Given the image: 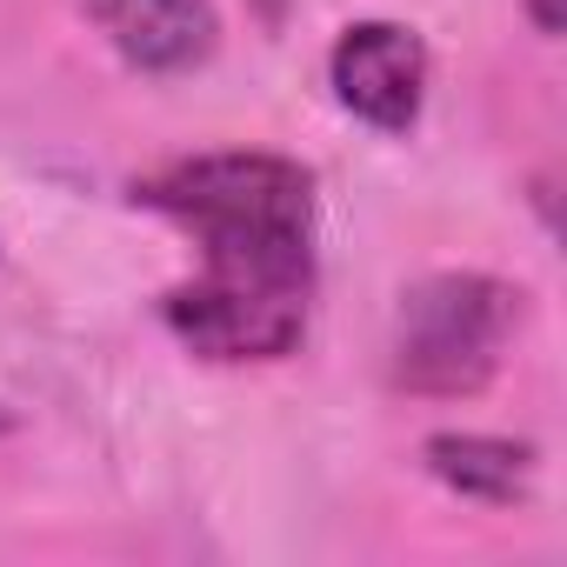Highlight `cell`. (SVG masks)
Listing matches in <instances>:
<instances>
[{
  "instance_id": "7",
  "label": "cell",
  "mask_w": 567,
  "mask_h": 567,
  "mask_svg": "<svg viewBox=\"0 0 567 567\" xmlns=\"http://www.w3.org/2000/svg\"><path fill=\"white\" fill-rule=\"evenodd\" d=\"M527 21H534V34H560V0H527Z\"/></svg>"
},
{
  "instance_id": "1",
  "label": "cell",
  "mask_w": 567,
  "mask_h": 567,
  "mask_svg": "<svg viewBox=\"0 0 567 567\" xmlns=\"http://www.w3.org/2000/svg\"><path fill=\"white\" fill-rule=\"evenodd\" d=\"M200 260H254L315 274V174L280 154H194L134 187Z\"/></svg>"
},
{
  "instance_id": "6",
  "label": "cell",
  "mask_w": 567,
  "mask_h": 567,
  "mask_svg": "<svg viewBox=\"0 0 567 567\" xmlns=\"http://www.w3.org/2000/svg\"><path fill=\"white\" fill-rule=\"evenodd\" d=\"M427 474L481 507H514L534 481V447L527 441H501V434H434L421 447Z\"/></svg>"
},
{
  "instance_id": "2",
  "label": "cell",
  "mask_w": 567,
  "mask_h": 567,
  "mask_svg": "<svg viewBox=\"0 0 567 567\" xmlns=\"http://www.w3.org/2000/svg\"><path fill=\"white\" fill-rule=\"evenodd\" d=\"M514 328H520V288L494 274H427L394 308L388 374L401 394L421 401L481 394L501 374Z\"/></svg>"
},
{
  "instance_id": "3",
  "label": "cell",
  "mask_w": 567,
  "mask_h": 567,
  "mask_svg": "<svg viewBox=\"0 0 567 567\" xmlns=\"http://www.w3.org/2000/svg\"><path fill=\"white\" fill-rule=\"evenodd\" d=\"M308 301H315V274L200 260L181 288H167L161 321L187 354L247 368V361H288L308 341Z\"/></svg>"
},
{
  "instance_id": "4",
  "label": "cell",
  "mask_w": 567,
  "mask_h": 567,
  "mask_svg": "<svg viewBox=\"0 0 567 567\" xmlns=\"http://www.w3.org/2000/svg\"><path fill=\"white\" fill-rule=\"evenodd\" d=\"M328 87L361 127L401 141L427 107V48L401 21H354L328 54Z\"/></svg>"
},
{
  "instance_id": "5",
  "label": "cell",
  "mask_w": 567,
  "mask_h": 567,
  "mask_svg": "<svg viewBox=\"0 0 567 567\" xmlns=\"http://www.w3.org/2000/svg\"><path fill=\"white\" fill-rule=\"evenodd\" d=\"M81 8L134 74H194L220 48L207 0H81Z\"/></svg>"
},
{
  "instance_id": "8",
  "label": "cell",
  "mask_w": 567,
  "mask_h": 567,
  "mask_svg": "<svg viewBox=\"0 0 567 567\" xmlns=\"http://www.w3.org/2000/svg\"><path fill=\"white\" fill-rule=\"evenodd\" d=\"M0 434H14V414H8V408H0Z\"/></svg>"
}]
</instances>
